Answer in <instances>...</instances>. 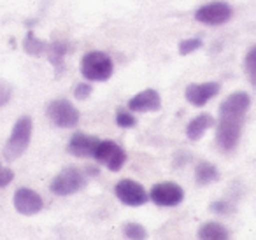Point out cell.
<instances>
[{
    "label": "cell",
    "mask_w": 256,
    "mask_h": 240,
    "mask_svg": "<svg viewBox=\"0 0 256 240\" xmlns=\"http://www.w3.org/2000/svg\"><path fill=\"white\" fill-rule=\"evenodd\" d=\"M251 106V96L246 92L228 95L220 106V121L216 128L218 148L223 152H232L240 140L244 118Z\"/></svg>",
    "instance_id": "cell-1"
},
{
    "label": "cell",
    "mask_w": 256,
    "mask_h": 240,
    "mask_svg": "<svg viewBox=\"0 0 256 240\" xmlns=\"http://www.w3.org/2000/svg\"><path fill=\"white\" fill-rule=\"evenodd\" d=\"M114 74V62L104 51H90L81 58V76L86 81L104 82Z\"/></svg>",
    "instance_id": "cell-2"
},
{
    "label": "cell",
    "mask_w": 256,
    "mask_h": 240,
    "mask_svg": "<svg viewBox=\"0 0 256 240\" xmlns=\"http://www.w3.org/2000/svg\"><path fill=\"white\" fill-rule=\"evenodd\" d=\"M32 130L34 123L30 116H22L14 123L11 132V137L8 138V144L4 148V158L6 162H16L25 154L28 149L30 140H32Z\"/></svg>",
    "instance_id": "cell-3"
},
{
    "label": "cell",
    "mask_w": 256,
    "mask_h": 240,
    "mask_svg": "<svg viewBox=\"0 0 256 240\" xmlns=\"http://www.w3.org/2000/svg\"><path fill=\"white\" fill-rule=\"evenodd\" d=\"M86 186V176L76 166H65L62 172H58L53 177L50 184L51 193L58 194V196H68L78 191H81Z\"/></svg>",
    "instance_id": "cell-4"
},
{
    "label": "cell",
    "mask_w": 256,
    "mask_h": 240,
    "mask_svg": "<svg viewBox=\"0 0 256 240\" xmlns=\"http://www.w3.org/2000/svg\"><path fill=\"white\" fill-rule=\"evenodd\" d=\"M48 118L58 128H74L79 123V110L67 98H56L48 106Z\"/></svg>",
    "instance_id": "cell-5"
},
{
    "label": "cell",
    "mask_w": 256,
    "mask_h": 240,
    "mask_svg": "<svg viewBox=\"0 0 256 240\" xmlns=\"http://www.w3.org/2000/svg\"><path fill=\"white\" fill-rule=\"evenodd\" d=\"M232 14H234V9L230 4H226L223 0H214V2H209V4L196 9L195 20L207 26H220L230 22Z\"/></svg>",
    "instance_id": "cell-6"
},
{
    "label": "cell",
    "mask_w": 256,
    "mask_h": 240,
    "mask_svg": "<svg viewBox=\"0 0 256 240\" xmlns=\"http://www.w3.org/2000/svg\"><path fill=\"white\" fill-rule=\"evenodd\" d=\"M93 158L98 163L106 165L110 172H118V170L123 168V165L126 163V152L121 146H118L112 140H100L96 146L95 152H93Z\"/></svg>",
    "instance_id": "cell-7"
},
{
    "label": "cell",
    "mask_w": 256,
    "mask_h": 240,
    "mask_svg": "<svg viewBox=\"0 0 256 240\" xmlns=\"http://www.w3.org/2000/svg\"><path fill=\"white\" fill-rule=\"evenodd\" d=\"M114 194L121 204L128 205V207H140L150 200V194L146 193L142 184L134 179H121L114 186Z\"/></svg>",
    "instance_id": "cell-8"
},
{
    "label": "cell",
    "mask_w": 256,
    "mask_h": 240,
    "mask_svg": "<svg viewBox=\"0 0 256 240\" xmlns=\"http://www.w3.org/2000/svg\"><path fill=\"white\" fill-rule=\"evenodd\" d=\"M150 198L160 207H176L184 200V190L176 182H160L151 188Z\"/></svg>",
    "instance_id": "cell-9"
},
{
    "label": "cell",
    "mask_w": 256,
    "mask_h": 240,
    "mask_svg": "<svg viewBox=\"0 0 256 240\" xmlns=\"http://www.w3.org/2000/svg\"><path fill=\"white\" fill-rule=\"evenodd\" d=\"M14 208L23 216H34L39 214L44 208V200L37 191L30 190V188H20L16 190L14 198H12Z\"/></svg>",
    "instance_id": "cell-10"
},
{
    "label": "cell",
    "mask_w": 256,
    "mask_h": 240,
    "mask_svg": "<svg viewBox=\"0 0 256 240\" xmlns=\"http://www.w3.org/2000/svg\"><path fill=\"white\" fill-rule=\"evenodd\" d=\"M221 84L216 81L209 82H200V84H188L186 86L184 96L193 107H204L210 98L220 93Z\"/></svg>",
    "instance_id": "cell-11"
},
{
    "label": "cell",
    "mask_w": 256,
    "mask_h": 240,
    "mask_svg": "<svg viewBox=\"0 0 256 240\" xmlns=\"http://www.w3.org/2000/svg\"><path fill=\"white\" fill-rule=\"evenodd\" d=\"M100 138L95 135H88V134H74L70 137L67 144V152L76 158H93V152H95L96 146H98Z\"/></svg>",
    "instance_id": "cell-12"
},
{
    "label": "cell",
    "mask_w": 256,
    "mask_h": 240,
    "mask_svg": "<svg viewBox=\"0 0 256 240\" xmlns=\"http://www.w3.org/2000/svg\"><path fill=\"white\" fill-rule=\"evenodd\" d=\"M160 93L151 88L137 93L136 96L128 100V110H132V112H154V110H160Z\"/></svg>",
    "instance_id": "cell-13"
},
{
    "label": "cell",
    "mask_w": 256,
    "mask_h": 240,
    "mask_svg": "<svg viewBox=\"0 0 256 240\" xmlns=\"http://www.w3.org/2000/svg\"><path fill=\"white\" fill-rule=\"evenodd\" d=\"M72 46L67 42V40H54L48 46L46 56L50 60V64L54 67V72L56 76H62V72L65 70V56L70 53Z\"/></svg>",
    "instance_id": "cell-14"
},
{
    "label": "cell",
    "mask_w": 256,
    "mask_h": 240,
    "mask_svg": "<svg viewBox=\"0 0 256 240\" xmlns=\"http://www.w3.org/2000/svg\"><path fill=\"white\" fill-rule=\"evenodd\" d=\"M214 124H216V120H214L210 114H207V112L198 114V116L193 118L188 123V126H186V137H188L190 140H200V138L204 137V134H206L209 128H212Z\"/></svg>",
    "instance_id": "cell-15"
},
{
    "label": "cell",
    "mask_w": 256,
    "mask_h": 240,
    "mask_svg": "<svg viewBox=\"0 0 256 240\" xmlns=\"http://www.w3.org/2000/svg\"><path fill=\"white\" fill-rule=\"evenodd\" d=\"M230 232L224 224L218 221H207L200 226L198 240H228Z\"/></svg>",
    "instance_id": "cell-16"
},
{
    "label": "cell",
    "mask_w": 256,
    "mask_h": 240,
    "mask_svg": "<svg viewBox=\"0 0 256 240\" xmlns=\"http://www.w3.org/2000/svg\"><path fill=\"white\" fill-rule=\"evenodd\" d=\"M220 179V172H218V166L212 165L209 162H200L195 168V182L198 186H207V184H212Z\"/></svg>",
    "instance_id": "cell-17"
},
{
    "label": "cell",
    "mask_w": 256,
    "mask_h": 240,
    "mask_svg": "<svg viewBox=\"0 0 256 240\" xmlns=\"http://www.w3.org/2000/svg\"><path fill=\"white\" fill-rule=\"evenodd\" d=\"M48 46H50V42H44V40L37 39V37L34 36V32L26 34L25 40H23V50H25V53L30 54V56H44L48 51Z\"/></svg>",
    "instance_id": "cell-18"
},
{
    "label": "cell",
    "mask_w": 256,
    "mask_h": 240,
    "mask_svg": "<svg viewBox=\"0 0 256 240\" xmlns=\"http://www.w3.org/2000/svg\"><path fill=\"white\" fill-rule=\"evenodd\" d=\"M244 68H246V74H248L249 82L256 88V44L249 48V51L246 53Z\"/></svg>",
    "instance_id": "cell-19"
},
{
    "label": "cell",
    "mask_w": 256,
    "mask_h": 240,
    "mask_svg": "<svg viewBox=\"0 0 256 240\" xmlns=\"http://www.w3.org/2000/svg\"><path fill=\"white\" fill-rule=\"evenodd\" d=\"M123 233L126 238L130 240H146L148 238V232L144 226H140L139 222H126L123 226Z\"/></svg>",
    "instance_id": "cell-20"
},
{
    "label": "cell",
    "mask_w": 256,
    "mask_h": 240,
    "mask_svg": "<svg viewBox=\"0 0 256 240\" xmlns=\"http://www.w3.org/2000/svg\"><path fill=\"white\" fill-rule=\"evenodd\" d=\"M116 124L120 128H134L137 124V120L130 110L120 109L116 112Z\"/></svg>",
    "instance_id": "cell-21"
},
{
    "label": "cell",
    "mask_w": 256,
    "mask_h": 240,
    "mask_svg": "<svg viewBox=\"0 0 256 240\" xmlns=\"http://www.w3.org/2000/svg\"><path fill=\"white\" fill-rule=\"evenodd\" d=\"M202 48V40L200 39H186L179 42V54L181 56H186V54L193 53V51L200 50Z\"/></svg>",
    "instance_id": "cell-22"
},
{
    "label": "cell",
    "mask_w": 256,
    "mask_h": 240,
    "mask_svg": "<svg viewBox=\"0 0 256 240\" xmlns=\"http://www.w3.org/2000/svg\"><path fill=\"white\" fill-rule=\"evenodd\" d=\"M11 96H12L11 84H8L6 81H0V109H2L4 106H8Z\"/></svg>",
    "instance_id": "cell-23"
},
{
    "label": "cell",
    "mask_w": 256,
    "mask_h": 240,
    "mask_svg": "<svg viewBox=\"0 0 256 240\" xmlns=\"http://www.w3.org/2000/svg\"><path fill=\"white\" fill-rule=\"evenodd\" d=\"M92 92H93V88L90 82H79V84L74 88V96L78 100H84L92 95Z\"/></svg>",
    "instance_id": "cell-24"
},
{
    "label": "cell",
    "mask_w": 256,
    "mask_h": 240,
    "mask_svg": "<svg viewBox=\"0 0 256 240\" xmlns=\"http://www.w3.org/2000/svg\"><path fill=\"white\" fill-rule=\"evenodd\" d=\"M12 179H14V172L0 163V188L9 186L12 182Z\"/></svg>",
    "instance_id": "cell-25"
},
{
    "label": "cell",
    "mask_w": 256,
    "mask_h": 240,
    "mask_svg": "<svg viewBox=\"0 0 256 240\" xmlns=\"http://www.w3.org/2000/svg\"><path fill=\"white\" fill-rule=\"evenodd\" d=\"M232 208L234 207L226 200H218L214 204H210V210L218 212V214H228V212H232Z\"/></svg>",
    "instance_id": "cell-26"
}]
</instances>
